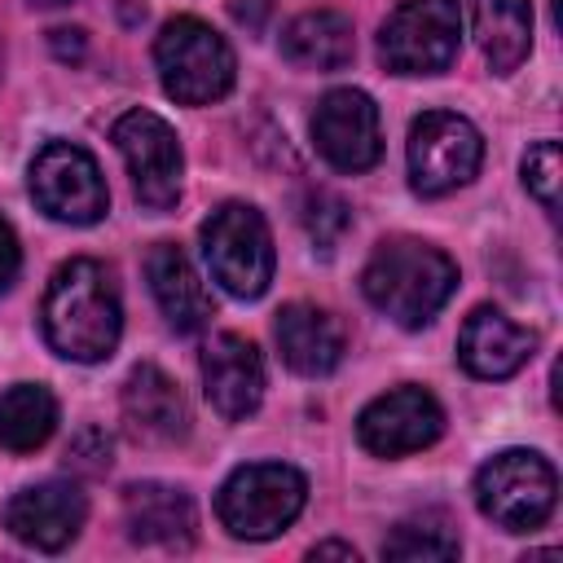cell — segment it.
<instances>
[{
    "instance_id": "13",
    "label": "cell",
    "mask_w": 563,
    "mask_h": 563,
    "mask_svg": "<svg viewBox=\"0 0 563 563\" xmlns=\"http://www.w3.org/2000/svg\"><path fill=\"white\" fill-rule=\"evenodd\" d=\"M88 519V497L79 493V484H66V479H44V484H31L22 493L9 497L4 506V528L31 545V550H66L79 528Z\"/></svg>"
},
{
    "instance_id": "22",
    "label": "cell",
    "mask_w": 563,
    "mask_h": 563,
    "mask_svg": "<svg viewBox=\"0 0 563 563\" xmlns=\"http://www.w3.org/2000/svg\"><path fill=\"white\" fill-rule=\"evenodd\" d=\"M57 431V400L44 383H13L0 396V449L35 453Z\"/></svg>"
},
{
    "instance_id": "11",
    "label": "cell",
    "mask_w": 563,
    "mask_h": 563,
    "mask_svg": "<svg viewBox=\"0 0 563 563\" xmlns=\"http://www.w3.org/2000/svg\"><path fill=\"white\" fill-rule=\"evenodd\" d=\"M444 431V409L427 387H391L383 396H374L361 413H356V440L361 449H369L374 457H405L418 453L427 444H435Z\"/></svg>"
},
{
    "instance_id": "19",
    "label": "cell",
    "mask_w": 563,
    "mask_h": 563,
    "mask_svg": "<svg viewBox=\"0 0 563 563\" xmlns=\"http://www.w3.org/2000/svg\"><path fill=\"white\" fill-rule=\"evenodd\" d=\"M145 277H150V290H154L158 312L167 317V325H172L176 334H198V330L211 321L207 286L198 282L189 255H185L176 242H158V246L145 255Z\"/></svg>"
},
{
    "instance_id": "14",
    "label": "cell",
    "mask_w": 563,
    "mask_h": 563,
    "mask_svg": "<svg viewBox=\"0 0 563 563\" xmlns=\"http://www.w3.org/2000/svg\"><path fill=\"white\" fill-rule=\"evenodd\" d=\"M202 391L211 409L229 422H242L264 400V356L246 334H216L202 347Z\"/></svg>"
},
{
    "instance_id": "25",
    "label": "cell",
    "mask_w": 563,
    "mask_h": 563,
    "mask_svg": "<svg viewBox=\"0 0 563 563\" xmlns=\"http://www.w3.org/2000/svg\"><path fill=\"white\" fill-rule=\"evenodd\" d=\"M347 207H343V198H334L330 189H312L308 198H303V229H308V238L321 246V251H330L339 238H343V229H347Z\"/></svg>"
},
{
    "instance_id": "1",
    "label": "cell",
    "mask_w": 563,
    "mask_h": 563,
    "mask_svg": "<svg viewBox=\"0 0 563 563\" xmlns=\"http://www.w3.org/2000/svg\"><path fill=\"white\" fill-rule=\"evenodd\" d=\"M40 330L44 343L79 365H97L119 347L123 334V308L119 290L97 260H66L44 290L40 303Z\"/></svg>"
},
{
    "instance_id": "6",
    "label": "cell",
    "mask_w": 563,
    "mask_h": 563,
    "mask_svg": "<svg viewBox=\"0 0 563 563\" xmlns=\"http://www.w3.org/2000/svg\"><path fill=\"white\" fill-rule=\"evenodd\" d=\"M559 475L532 449H501L475 471V506L506 532H532L554 515Z\"/></svg>"
},
{
    "instance_id": "12",
    "label": "cell",
    "mask_w": 563,
    "mask_h": 563,
    "mask_svg": "<svg viewBox=\"0 0 563 563\" xmlns=\"http://www.w3.org/2000/svg\"><path fill=\"white\" fill-rule=\"evenodd\" d=\"M312 145L339 172H369L383 154L374 97L361 88H330L312 114Z\"/></svg>"
},
{
    "instance_id": "8",
    "label": "cell",
    "mask_w": 563,
    "mask_h": 563,
    "mask_svg": "<svg viewBox=\"0 0 563 563\" xmlns=\"http://www.w3.org/2000/svg\"><path fill=\"white\" fill-rule=\"evenodd\" d=\"M409 185L422 198H444L475 180L484 163V136L453 110H427L409 123Z\"/></svg>"
},
{
    "instance_id": "4",
    "label": "cell",
    "mask_w": 563,
    "mask_h": 563,
    "mask_svg": "<svg viewBox=\"0 0 563 563\" xmlns=\"http://www.w3.org/2000/svg\"><path fill=\"white\" fill-rule=\"evenodd\" d=\"M202 260L211 282L233 299H260L273 282V233L251 202H220L202 229Z\"/></svg>"
},
{
    "instance_id": "17",
    "label": "cell",
    "mask_w": 563,
    "mask_h": 563,
    "mask_svg": "<svg viewBox=\"0 0 563 563\" xmlns=\"http://www.w3.org/2000/svg\"><path fill=\"white\" fill-rule=\"evenodd\" d=\"M123 528L136 545H158V550H189L194 545V501L176 484L141 479L123 488Z\"/></svg>"
},
{
    "instance_id": "16",
    "label": "cell",
    "mask_w": 563,
    "mask_h": 563,
    "mask_svg": "<svg viewBox=\"0 0 563 563\" xmlns=\"http://www.w3.org/2000/svg\"><path fill=\"white\" fill-rule=\"evenodd\" d=\"M537 352V334L515 325L501 308H475L457 334V361L475 378H510Z\"/></svg>"
},
{
    "instance_id": "21",
    "label": "cell",
    "mask_w": 563,
    "mask_h": 563,
    "mask_svg": "<svg viewBox=\"0 0 563 563\" xmlns=\"http://www.w3.org/2000/svg\"><path fill=\"white\" fill-rule=\"evenodd\" d=\"M352 53L356 35L339 9H308L282 31V57L303 70H343Z\"/></svg>"
},
{
    "instance_id": "20",
    "label": "cell",
    "mask_w": 563,
    "mask_h": 563,
    "mask_svg": "<svg viewBox=\"0 0 563 563\" xmlns=\"http://www.w3.org/2000/svg\"><path fill=\"white\" fill-rule=\"evenodd\" d=\"M475 44L493 75H510L523 66L532 48V4L528 0H471Z\"/></svg>"
},
{
    "instance_id": "23",
    "label": "cell",
    "mask_w": 563,
    "mask_h": 563,
    "mask_svg": "<svg viewBox=\"0 0 563 563\" xmlns=\"http://www.w3.org/2000/svg\"><path fill=\"white\" fill-rule=\"evenodd\" d=\"M462 541L440 515L422 519H400L391 537L383 541V559H457Z\"/></svg>"
},
{
    "instance_id": "29",
    "label": "cell",
    "mask_w": 563,
    "mask_h": 563,
    "mask_svg": "<svg viewBox=\"0 0 563 563\" xmlns=\"http://www.w3.org/2000/svg\"><path fill=\"white\" fill-rule=\"evenodd\" d=\"M26 4H35V9H62V4H75V0H26Z\"/></svg>"
},
{
    "instance_id": "10",
    "label": "cell",
    "mask_w": 563,
    "mask_h": 563,
    "mask_svg": "<svg viewBox=\"0 0 563 563\" xmlns=\"http://www.w3.org/2000/svg\"><path fill=\"white\" fill-rule=\"evenodd\" d=\"M110 141L128 163L136 202L145 211H172L180 202V172H185V154L172 123L158 119L154 110H128L114 119Z\"/></svg>"
},
{
    "instance_id": "28",
    "label": "cell",
    "mask_w": 563,
    "mask_h": 563,
    "mask_svg": "<svg viewBox=\"0 0 563 563\" xmlns=\"http://www.w3.org/2000/svg\"><path fill=\"white\" fill-rule=\"evenodd\" d=\"M308 559H347V563H356V550L343 545V541H321V545L308 550Z\"/></svg>"
},
{
    "instance_id": "24",
    "label": "cell",
    "mask_w": 563,
    "mask_h": 563,
    "mask_svg": "<svg viewBox=\"0 0 563 563\" xmlns=\"http://www.w3.org/2000/svg\"><path fill=\"white\" fill-rule=\"evenodd\" d=\"M559 185H563V154L559 141H537L523 154V189L545 207L559 211Z\"/></svg>"
},
{
    "instance_id": "18",
    "label": "cell",
    "mask_w": 563,
    "mask_h": 563,
    "mask_svg": "<svg viewBox=\"0 0 563 563\" xmlns=\"http://www.w3.org/2000/svg\"><path fill=\"white\" fill-rule=\"evenodd\" d=\"M273 334H277L282 361H286L295 374H303V378H325V374H334L339 361H343V347H347V343H343V325H339L325 308H317V303H286V308L277 312Z\"/></svg>"
},
{
    "instance_id": "27",
    "label": "cell",
    "mask_w": 563,
    "mask_h": 563,
    "mask_svg": "<svg viewBox=\"0 0 563 563\" xmlns=\"http://www.w3.org/2000/svg\"><path fill=\"white\" fill-rule=\"evenodd\" d=\"M57 57H84V31H53Z\"/></svg>"
},
{
    "instance_id": "2",
    "label": "cell",
    "mask_w": 563,
    "mask_h": 563,
    "mask_svg": "<svg viewBox=\"0 0 563 563\" xmlns=\"http://www.w3.org/2000/svg\"><path fill=\"white\" fill-rule=\"evenodd\" d=\"M361 290L400 330H422L457 290V264L422 238H383L361 268Z\"/></svg>"
},
{
    "instance_id": "5",
    "label": "cell",
    "mask_w": 563,
    "mask_h": 563,
    "mask_svg": "<svg viewBox=\"0 0 563 563\" xmlns=\"http://www.w3.org/2000/svg\"><path fill=\"white\" fill-rule=\"evenodd\" d=\"M308 501V479L286 466V462H246L238 466L220 493H216V515L220 523L242 537V541H268L282 528L299 519Z\"/></svg>"
},
{
    "instance_id": "3",
    "label": "cell",
    "mask_w": 563,
    "mask_h": 563,
    "mask_svg": "<svg viewBox=\"0 0 563 563\" xmlns=\"http://www.w3.org/2000/svg\"><path fill=\"white\" fill-rule=\"evenodd\" d=\"M154 66H158L163 92L180 106H211V101L229 97V88L238 79V57H233L229 40L189 13L163 22V31L154 40Z\"/></svg>"
},
{
    "instance_id": "9",
    "label": "cell",
    "mask_w": 563,
    "mask_h": 563,
    "mask_svg": "<svg viewBox=\"0 0 563 563\" xmlns=\"http://www.w3.org/2000/svg\"><path fill=\"white\" fill-rule=\"evenodd\" d=\"M31 198L57 224H97L110 211L106 176L75 141H48L31 158Z\"/></svg>"
},
{
    "instance_id": "15",
    "label": "cell",
    "mask_w": 563,
    "mask_h": 563,
    "mask_svg": "<svg viewBox=\"0 0 563 563\" xmlns=\"http://www.w3.org/2000/svg\"><path fill=\"white\" fill-rule=\"evenodd\" d=\"M123 427L136 444H176L189 435V405L158 365H136L123 383Z\"/></svg>"
},
{
    "instance_id": "26",
    "label": "cell",
    "mask_w": 563,
    "mask_h": 563,
    "mask_svg": "<svg viewBox=\"0 0 563 563\" xmlns=\"http://www.w3.org/2000/svg\"><path fill=\"white\" fill-rule=\"evenodd\" d=\"M18 264H22V251H18V233L9 229V220H0V295L13 286V277H18Z\"/></svg>"
},
{
    "instance_id": "7",
    "label": "cell",
    "mask_w": 563,
    "mask_h": 563,
    "mask_svg": "<svg viewBox=\"0 0 563 563\" xmlns=\"http://www.w3.org/2000/svg\"><path fill=\"white\" fill-rule=\"evenodd\" d=\"M462 44L457 0H400L378 26V57L391 75H440Z\"/></svg>"
}]
</instances>
